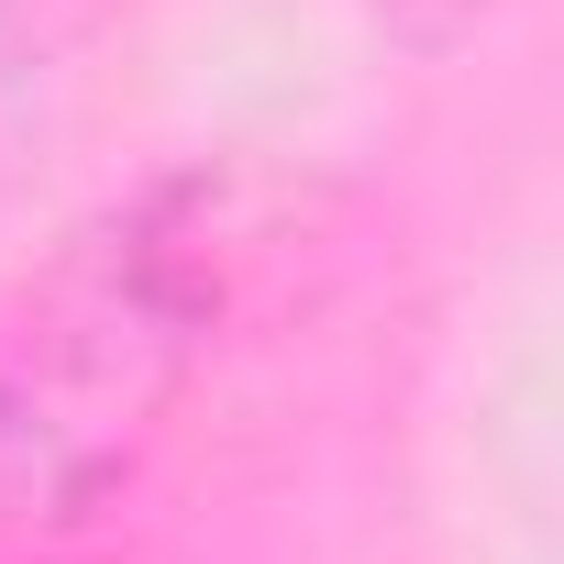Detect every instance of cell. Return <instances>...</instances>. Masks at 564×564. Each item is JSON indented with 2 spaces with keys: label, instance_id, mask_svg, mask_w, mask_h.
Returning <instances> with one entry per match:
<instances>
[{
  "label": "cell",
  "instance_id": "obj_1",
  "mask_svg": "<svg viewBox=\"0 0 564 564\" xmlns=\"http://www.w3.org/2000/svg\"><path fill=\"white\" fill-rule=\"evenodd\" d=\"M221 322V254L199 188H144L67 232L0 333V498L34 520L100 509L166 432Z\"/></svg>",
  "mask_w": 564,
  "mask_h": 564
}]
</instances>
